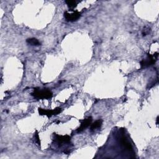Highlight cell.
Wrapping results in <instances>:
<instances>
[{"label":"cell","mask_w":159,"mask_h":159,"mask_svg":"<svg viewBox=\"0 0 159 159\" xmlns=\"http://www.w3.org/2000/svg\"><path fill=\"white\" fill-rule=\"evenodd\" d=\"M61 111V109L60 107H57L53 110L39 108V113L40 115H45L48 117H50L53 115H55V116L57 115L59 113H60Z\"/></svg>","instance_id":"5"},{"label":"cell","mask_w":159,"mask_h":159,"mask_svg":"<svg viewBox=\"0 0 159 159\" xmlns=\"http://www.w3.org/2000/svg\"><path fill=\"white\" fill-rule=\"evenodd\" d=\"M34 137H35V141L36 142L38 143V145H40V139H39V134H38V132L37 131H36L35 134H34Z\"/></svg>","instance_id":"10"},{"label":"cell","mask_w":159,"mask_h":159,"mask_svg":"<svg viewBox=\"0 0 159 159\" xmlns=\"http://www.w3.org/2000/svg\"><path fill=\"white\" fill-rule=\"evenodd\" d=\"M66 4L68 5V6L71 9V10H72V9L75 8V7H76L77 6V2L76 1L74 0H68V1H65Z\"/></svg>","instance_id":"9"},{"label":"cell","mask_w":159,"mask_h":159,"mask_svg":"<svg viewBox=\"0 0 159 159\" xmlns=\"http://www.w3.org/2000/svg\"><path fill=\"white\" fill-rule=\"evenodd\" d=\"M32 96L37 99H49L53 96L52 91L48 89H40L39 88H34L32 93Z\"/></svg>","instance_id":"1"},{"label":"cell","mask_w":159,"mask_h":159,"mask_svg":"<svg viewBox=\"0 0 159 159\" xmlns=\"http://www.w3.org/2000/svg\"><path fill=\"white\" fill-rule=\"evenodd\" d=\"M54 140L58 144L59 146H61L63 144H68L70 142V136L68 135H61L56 134H53Z\"/></svg>","instance_id":"4"},{"label":"cell","mask_w":159,"mask_h":159,"mask_svg":"<svg viewBox=\"0 0 159 159\" xmlns=\"http://www.w3.org/2000/svg\"><path fill=\"white\" fill-rule=\"evenodd\" d=\"M81 16V12L78 11H73L72 12H68L65 11L64 12V17L66 21L68 22H74L76 21Z\"/></svg>","instance_id":"3"},{"label":"cell","mask_w":159,"mask_h":159,"mask_svg":"<svg viewBox=\"0 0 159 159\" xmlns=\"http://www.w3.org/2000/svg\"><path fill=\"white\" fill-rule=\"evenodd\" d=\"M102 120L101 119L97 120L96 121H95L94 122H93L90 125V130H93L96 129L101 127V126L102 125Z\"/></svg>","instance_id":"7"},{"label":"cell","mask_w":159,"mask_h":159,"mask_svg":"<svg viewBox=\"0 0 159 159\" xmlns=\"http://www.w3.org/2000/svg\"><path fill=\"white\" fill-rule=\"evenodd\" d=\"M158 53L157 52L155 53L153 55H151L148 53L147 56V57L145 59H143L140 61V68L141 69L146 68L148 66H150L151 65L155 64L156 61L158 58Z\"/></svg>","instance_id":"2"},{"label":"cell","mask_w":159,"mask_h":159,"mask_svg":"<svg viewBox=\"0 0 159 159\" xmlns=\"http://www.w3.org/2000/svg\"><path fill=\"white\" fill-rule=\"evenodd\" d=\"M26 42L27 43L34 45V46H38L40 45V42L35 38H29L26 40Z\"/></svg>","instance_id":"8"},{"label":"cell","mask_w":159,"mask_h":159,"mask_svg":"<svg viewBox=\"0 0 159 159\" xmlns=\"http://www.w3.org/2000/svg\"><path fill=\"white\" fill-rule=\"evenodd\" d=\"M80 122H81V125L76 130L78 133L82 132L86 128H87L88 126H89L91 125V122H92V117L91 116L88 117V118L84 119L83 120H80Z\"/></svg>","instance_id":"6"}]
</instances>
